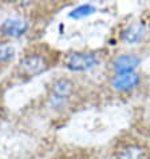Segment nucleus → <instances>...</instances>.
<instances>
[{
	"instance_id": "9d476101",
	"label": "nucleus",
	"mask_w": 150,
	"mask_h": 159,
	"mask_svg": "<svg viewBox=\"0 0 150 159\" xmlns=\"http://www.w3.org/2000/svg\"><path fill=\"white\" fill-rule=\"evenodd\" d=\"M15 48L6 42H0V63H7L14 59Z\"/></svg>"
},
{
	"instance_id": "9b49d317",
	"label": "nucleus",
	"mask_w": 150,
	"mask_h": 159,
	"mask_svg": "<svg viewBox=\"0 0 150 159\" xmlns=\"http://www.w3.org/2000/svg\"><path fill=\"white\" fill-rule=\"evenodd\" d=\"M149 134H150V123H149Z\"/></svg>"
},
{
	"instance_id": "0eeeda50",
	"label": "nucleus",
	"mask_w": 150,
	"mask_h": 159,
	"mask_svg": "<svg viewBox=\"0 0 150 159\" xmlns=\"http://www.w3.org/2000/svg\"><path fill=\"white\" fill-rule=\"evenodd\" d=\"M146 36V25L142 21H134L121 31V40L126 44H139Z\"/></svg>"
},
{
	"instance_id": "1a4fd4ad",
	"label": "nucleus",
	"mask_w": 150,
	"mask_h": 159,
	"mask_svg": "<svg viewBox=\"0 0 150 159\" xmlns=\"http://www.w3.org/2000/svg\"><path fill=\"white\" fill-rule=\"evenodd\" d=\"M95 12V7L92 4H82V6L77 7L75 10L70 12V17L71 19H82Z\"/></svg>"
},
{
	"instance_id": "f257e3e1",
	"label": "nucleus",
	"mask_w": 150,
	"mask_h": 159,
	"mask_svg": "<svg viewBox=\"0 0 150 159\" xmlns=\"http://www.w3.org/2000/svg\"><path fill=\"white\" fill-rule=\"evenodd\" d=\"M74 92V83L70 79L62 78L52 83L50 96H48V102L50 106L55 110L64 108L67 103L71 99V95Z\"/></svg>"
},
{
	"instance_id": "20e7f679",
	"label": "nucleus",
	"mask_w": 150,
	"mask_h": 159,
	"mask_svg": "<svg viewBox=\"0 0 150 159\" xmlns=\"http://www.w3.org/2000/svg\"><path fill=\"white\" fill-rule=\"evenodd\" d=\"M19 68L21 74L27 75V76H36V75L46 71L47 61L39 54H30L26 55L19 61Z\"/></svg>"
},
{
	"instance_id": "39448f33",
	"label": "nucleus",
	"mask_w": 150,
	"mask_h": 159,
	"mask_svg": "<svg viewBox=\"0 0 150 159\" xmlns=\"http://www.w3.org/2000/svg\"><path fill=\"white\" fill-rule=\"evenodd\" d=\"M28 28L30 24L27 20L21 19V17H10L0 24V34L11 39H17L26 35Z\"/></svg>"
},
{
	"instance_id": "6e6552de",
	"label": "nucleus",
	"mask_w": 150,
	"mask_h": 159,
	"mask_svg": "<svg viewBox=\"0 0 150 159\" xmlns=\"http://www.w3.org/2000/svg\"><path fill=\"white\" fill-rule=\"evenodd\" d=\"M148 148L142 143L129 142L121 146L115 152L117 159H146Z\"/></svg>"
},
{
	"instance_id": "7ed1b4c3",
	"label": "nucleus",
	"mask_w": 150,
	"mask_h": 159,
	"mask_svg": "<svg viewBox=\"0 0 150 159\" xmlns=\"http://www.w3.org/2000/svg\"><path fill=\"white\" fill-rule=\"evenodd\" d=\"M141 83V75L138 72H123L114 74L110 79V87L117 92H130L135 90Z\"/></svg>"
},
{
	"instance_id": "423d86ee",
	"label": "nucleus",
	"mask_w": 150,
	"mask_h": 159,
	"mask_svg": "<svg viewBox=\"0 0 150 159\" xmlns=\"http://www.w3.org/2000/svg\"><path fill=\"white\" fill-rule=\"evenodd\" d=\"M141 59L135 54H120L114 56L110 67L114 74H123V72H134L139 66Z\"/></svg>"
},
{
	"instance_id": "f03ea898",
	"label": "nucleus",
	"mask_w": 150,
	"mask_h": 159,
	"mask_svg": "<svg viewBox=\"0 0 150 159\" xmlns=\"http://www.w3.org/2000/svg\"><path fill=\"white\" fill-rule=\"evenodd\" d=\"M99 64V56L95 52H73L64 60V67L74 72L90 71Z\"/></svg>"
}]
</instances>
